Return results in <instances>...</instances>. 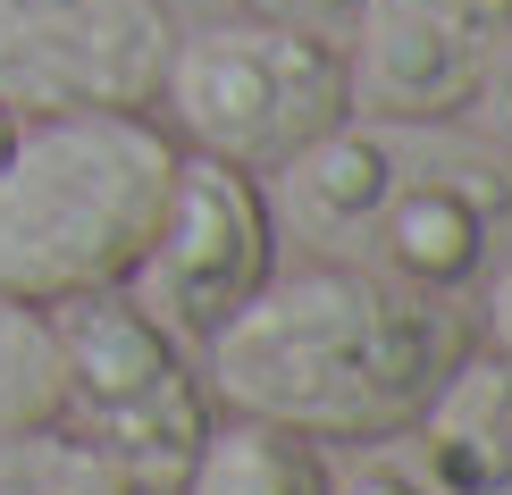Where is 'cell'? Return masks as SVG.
Masks as SVG:
<instances>
[{
	"label": "cell",
	"instance_id": "5b68a950",
	"mask_svg": "<svg viewBox=\"0 0 512 495\" xmlns=\"http://www.w3.org/2000/svg\"><path fill=\"white\" fill-rule=\"evenodd\" d=\"M177 26L168 0H0V110H152Z\"/></svg>",
	"mask_w": 512,
	"mask_h": 495
},
{
	"label": "cell",
	"instance_id": "6da1fadb",
	"mask_svg": "<svg viewBox=\"0 0 512 495\" xmlns=\"http://www.w3.org/2000/svg\"><path fill=\"white\" fill-rule=\"evenodd\" d=\"M471 353V328L445 294H420L387 269H269V286L202 344L210 403L311 445L403 437L429 395Z\"/></svg>",
	"mask_w": 512,
	"mask_h": 495
},
{
	"label": "cell",
	"instance_id": "9c48e42d",
	"mask_svg": "<svg viewBox=\"0 0 512 495\" xmlns=\"http://www.w3.org/2000/svg\"><path fill=\"white\" fill-rule=\"evenodd\" d=\"M210 420H219V403H210V378L202 370H177L168 386H152V395L118 403V412L84 420L76 437L93 445L101 462H118L126 479H135V495H177V479L194 470Z\"/></svg>",
	"mask_w": 512,
	"mask_h": 495
},
{
	"label": "cell",
	"instance_id": "e0dca14e",
	"mask_svg": "<svg viewBox=\"0 0 512 495\" xmlns=\"http://www.w3.org/2000/svg\"><path fill=\"white\" fill-rule=\"evenodd\" d=\"M244 9H261V17H303V26H336L353 0H244Z\"/></svg>",
	"mask_w": 512,
	"mask_h": 495
},
{
	"label": "cell",
	"instance_id": "ac0fdd59",
	"mask_svg": "<svg viewBox=\"0 0 512 495\" xmlns=\"http://www.w3.org/2000/svg\"><path fill=\"white\" fill-rule=\"evenodd\" d=\"M9 126H17V118H9V110H0V143H9Z\"/></svg>",
	"mask_w": 512,
	"mask_h": 495
},
{
	"label": "cell",
	"instance_id": "9a60e30c",
	"mask_svg": "<svg viewBox=\"0 0 512 495\" xmlns=\"http://www.w3.org/2000/svg\"><path fill=\"white\" fill-rule=\"evenodd\" d=\"M479 126V143L512 168V34L496 42V59H487V76H479V93H471V110H462Z\"/></svg>",
	"mask_w": 512,
	"mask_h": 495
},
{
	"label": "cell",
	"instance_id": "7c38bea8",
	"mask_svg": "<svg viewBox=\"0 0 512 495\" xmlns=\"http://www.w3.org/2000/svg\"><path fill=\"white\" fill-rule=\"evenodd\" d=\"M0 495H135V479L118 462H101L76 428L42 420L0 437Z\"/></svg>",
	"mask_w": 512,
	"mask_h": 495
},
{
	"label": "cell",
	"instance_id": "8fae6325",
	"mask_svg": "<svg viewBox=\"0 0 512 495\" xmlns=\"http://www.w3.org/2000/svg\"><path fill=\"white\" fill-rule=\"evenodd\" d=\"M177 495H328V454L311 437H294V428L227 412V420H210Z\"/></svg>",
	"mask_w": 512,
	"mask_h": 495
},
{
	"label": "cell",
	"instance_id": "ba28073f",
	"mask_svg": "<svg viewBox=\"0 0 512 495\" xmlns=\"http://www.w3.org/2000/svg\"><path fill=\"white\" fill-rule=\"evenodd\" d=\"M412 437L454 495H512V353L471 344L412 420Z\"/></svg>",
	"mask_w": 512,
	"mask_h": 495
},
{
	"label": "cell",
	"instance_id": "277c9868",
	"mask_svg": "<svg viewBox=\"0 0 512 495\" xmlns=\"http://www.w3.org/2000/svg\"><path fill=\"white\" fill-rule=\"evenodd\" d=\"M269 269H277V219H269L261 177L236 160H210V152H177L160 227L143 244V261L126 269V294L185 353H202L269 286Z\"/></svg>",
	"mask_w": 512,
	"mask_h": 495
},
{
	"label": "cell",
	"instance_id": "4fadbf2b",
	"mask_svg": "<svg viewBox=\"0 0 512 495\" xmlns=\"http://www.w3.org/2000/svg\"><path fill=\"white\" fill-rule=\"evenodd\" d=\"M59 420V353H51V319L34 303L0 294V437Z\"/></svg>",
	"mask_w": 512,
	"mask_h": 495
},
{
	"label": "cell",
	"instance_id": "3957f363",
	"mask_svg": "<svg viewBox=\"0 0 512 495\" xmlns=\"http://www.w3.org/2000/svg\"><path fill=\"white\" fill-rule=\"evenodd\" d=\"M160 126L185 152L236 160V168H286L311 135H328L336 118H353V76H345V42L303 17H202L177 26L168 68L152 93Z\"/></svg>",
	"mask_w": 512,
	"mask_h": 495
},
{
	"label": "cell",
	"instance_id": "52a82bcc",
	"mask_svg": "<svg viewBox=\"0 0 512 495\" xmlns=\"http://www.w3.org/2000/svg\"><path fill=\"white\" fill-rule=\"evenodd\" d=\"M512 235V168L496 152H437V160H395V185L370 219L378 269L420 294H471L496 244Z\"/></svg>",
	"mask_w": 512,
	"mask_h": 495
},
{
	"label": "cell",
	"instance_id": "2e32d148",
	"mask_svg": "<svg viewBox=\"0 0 512 495\" xmlns=\"http://www.w3.org/2000/svg\"><path fill=\"white\" fill-rule=\"evenodd\" d=\"M479 303H487V344H496V353H512V244H504V261H487Z\"/></svg>",
	"mask_w": 512,
	"mask_h": 495
},
{
	"label": "cell",
	"instance_id": "30bf717a",
	"mask_svg": "<svg viewBox=\"0 0 512 495\" xmlns=\"http://www.w3.org/2000/svg\"><path fill=\"white\" fill-rule=\"evenodd\" d=\"M277 177H286L294 219H303L319 244H345V235H370L378 202H387V185H395V143L370 135L361 118H336L328 135H311L303 152L277 168Z\"/></svg>",
	"mask_w": 512,
	"mask_h": 495
},
{
	"label": "cell",
	"instance_id": "8992f818",
	"mask_svg": "<svg viewBox=\"0 0 512 495\" xmlns=\"http://www.w3.org/2000/svg\"><path fill=\"white\" fill-rule=\"evenodd\" d=\"M353 118L445 126L471 110L496 42L512 34V0H353Z\"/></svg>",
	"mask_w": 512,
	"mask_h": 495
},
{
	"label": "cell",
	"instance_id": "7a4b0ae2",
	"mask_svg": "<svg viewBox=\"0 0 512 495\" xmlns=\"http://www.w3.org/2000/svg\"><path fill=\"white\" fill-rule=\"evenodd\" d=\"M185 143L152 110H42L0 143V294L76 303L126 286Z\"/></svg>",
	"mask_w": 512,
	"mask_h": 495
},
{
	"label": "cell",
	"instance_id": "5bb4252c",
	"mask_svg": "<svg viewBox=\"0 0 512 495\" xmlns=\"http://www.w3.org/2000/svg\"><path fill=\"white\" fill-rule=\"evenodd\" d=\"M328 495H454L429 470L420 437H370V445H345V462H328Z\"/></svg>",
	"mask_w": 512,
	"mask_h": 495
}]
</instances>
